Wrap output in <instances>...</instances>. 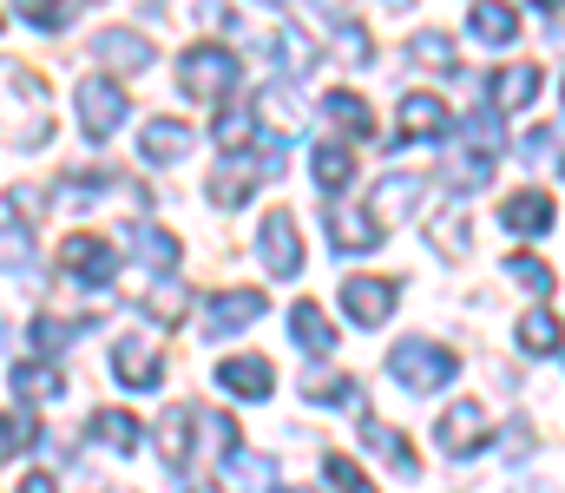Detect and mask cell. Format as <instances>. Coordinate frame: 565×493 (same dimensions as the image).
<instances>
[{"label":"cell","instance_id":"obj_35","mask_svg":"<svg viewBox=\"0 0 565 493\" xmlns=\"http://www.w3.org/2000/svg\"><path fill=\"white\" fill-rule=\"evenodd\" d=\"M73 342V323H60V317H33V329H26V349L33 355H60Z\"/></svg>","mask_w":565,"mask_h":493},{"label":"cell","instance_id":"obj_32","mask_svg":"<svg viewBox=\"0 0 565 493\" xmlns=\"http://www.w3.org/2000/svg\"><path fill=\"white\" fill-rule=\"evenodd\" d=\"M520 349H526V355H553V349H559V323H553L546 310H526V317H520Z\"/></svg>","mask_w":565,"mask_h":493},{"label":"cell","instance_id":"obj_27","mask_svg":"<svg viewBox=\"0 0 565 493\" xmlns=\"http://www.w3.org/2000/svg\"><path fill=\"white\" fill-rule=\"evenodd\" d=\"M289 335H296L309 355L335 349V329H329V317H322V303H296V310H289Z\"/></svg>","mask_w":565,"mask_h":493},{"label":"cell","instance_id":"obj_34","mask_svg":"<svg viewBox=\"0 0 565 493\" xmlns=\"http://www.w3.org/2000/svg\"><path fill=\"white\" fill-rule=\"evenodd\" d=\"M507 277L526 297H553V264H540V257H507Z\"/></svg>","mask_w":565,"mask_h":493},{"label":"cell","instance_id":"obj_30","mask_svg":"<svg viewBox=\"0 0 565 493\" xmlns=\"http://www.w3.org/2000/svg\"><path fill=\"white\" fill-rule=\"evenodd\" d=\"M322 112H329V119H342V132H355V139H369V132H375V112H369V99H355V93H329V99H322Z\"/></svg>","mask_w":565,"mask_h":493},{"label":"cell","instance_id":"obj_17","mask_svg":"<svg viewBox=\"0 0 565 493\" xmlns=\"http://www.w3.org/2000/svg\"><path fill=\"white\" fill-rule=\"evenodd\" d=\"M217 382H224L237 401H264L277 375H270V362H264V355H231V362L217 368Z\"/></svg>","mask_w":565,"mask_h":493},{"label":"cell","instance_id":"obj_48","mask_svg":"<svg viewBox=\"0 0 565 493\" xmlns=\"http://www.w3.org/2000/svg\"><path fill=\"white\" fill-rule=\"evenodd\" d=\"M540 7H559V0H540Z\"/></svg>","mask_w":565,"mask_h":493},{"label":"cell","instance_id":"obj_43","mask_svg":"<svg viewBox=\"0 0 565 493\" xmlns=\"http://www.w3.org/2000/svg\"><path fill=\"white\" fill-rule=\"evenodd\" d=\"M198 20H204V26H237V7H231V0H204Z\"/></svg>","mask_w":565,"mask_h":493},{"label":"cell","instance_id":"obj_26","mask_svg":"<svg viewBox=\"0 0 565 493\" xmlns=\"http://www.w3.org/2000/svg\"><path fill=\"white\" fill-rule=\"evenodd\" d=\"M191 428H198V415H191V408H171V415L158 421V454H164L171 468H184V461H191Z\"/></svg>","mask_w":565,"mask_h":493},{"label":"cell","instance_id":"obj_19","mask_svg":"<svg viewBox=\"0 0 565 493\" xmlns=\"http://www.w3.org/2000/svg\"><path fill=\"white\" fill-rule=\"evenodd\" d=\"M139 152L151 164H178L191 152V126H178V119H145L139 126Z\"/></svg>","mask_w":565,"mask_h":493},{"label":"cell","instance_id":"obj_38","mask_svg":"<svg viewBox=\"0 0 565 493\" xmlns=\"http://www.w3.org/2000/svg\"><path fill=\"white\" fill-rule=\"evenodd\" d=\"M184 303H191V297H184V290H178V283H158V290H151V297H145V310H151V317H158V323H178V317H184Z\"/></svg>","mask_w":565,"mask_h":493},{"label":"cell","instance_id":"obj_37","mask_svg":"<svg viewBox=\"0 0 565 493\" xmlns=\"http://www.w3.org/2000/svg\"><path fill=\"white\" fill-rule=\"evenodd\" d=\"M322 481H329V487H342V493H375V487H369V474H362L349 454H322Z\"/></svg>","mask_w":565,"mask_h":493},{"label":"cell","instance_id":"obj_23","mask_svg":"<svg viewBox=\"0 0 565 493\" xmlns=\"http://www.w3.org/2000/svg\"><path fill=\"white\" fill-rule=\"evenodd\" d=\"M86 435H93L99 448H113V454H132V448L145 441V428L126 415V408H99V415L86 421Z\"/></svg>","mask_w":565,"mask_h":493},{"label":"cell","instance_id":"obj_40","mask_svg":"<svg viewBox=\"0 0 565 493\" xmlns=\"http://www.w3.org/2000/svg\"><path fill=\"white\" fill-rule=\"evenodd\" d=\"M335 40H342V53L362 66L369 60V33H362V20H349V13H335Z\"/></svg>","mask_w":565,"mask_h":493},{"label":"cell","instance_id":"obj_29","mask_svg":"<svg viewBox=\"0 0 565 493\" xmlns=\"http://www.w3.org/2000/svg\"><path fill=\"white\" fill-rule=\"evenodd\" d=\"M224 468H231V481H237V493H264L270 481H277V461L270 454H224Z\"/></svg>","mask_w":565,"mask_h":493},{"label":"cell","instance_id":"obj_10","mask_svg":"<svg viewBox=\"0 0 565 493\" xmlns=\"http://www.w3.org/2000/svg\"><path fill=\"white\" fill-rule=\"evenodd\" d=\"M553 197L546 191H513L507 204H500V231H513V237H546L553 231Z\"/></svg>","mask_w":565,"mask_h":493},{"label":"cell","instance_id":"obj_3","mask_svg":"<svg viewBox=\"0 0 565 493\" xmlns=\"http://www.w3.org/2000/svg\"><path fill=\"white\" fill-rule=\"evenodd\" d=\"M231 86H237V60H231V46H191L184 60H178V93L184 99H231Z\"/></svg>","mask_w":565,"mask_h":493},{"label":"cell","instance_id":"obj_12","mask_svg":"<svg viewBox=\"0 0 565 493\" xmlns=\"http://www.w3.org/2000/svg\"><path fill=\"white\" fill-rule=\"evenodd\" d=\"M395 126H402V139H447V132H454L440 93H408L402 112H395Z\"/></svg>","mask_w":565,"mask_h":493},{"label":"cell","instance_id":"obj_25","mask_svg":"<svg viewBox=\"0 0 565 493\" xmlns=\"http://www.w3.org/2000/svg\"><path fill=\"white\" fill-rule=\"evenodd\" d=\"M302 395L322 401V408H362L355 375H329V368H309V375H302Z\"/></svg>","mask_w":565,"mask_h":493},{"label":"cell","instance_id":"obj_7","mask_svg":"<svg viewBox=\"0 0 565 493\" xmlns=\"http://www.w3.org/2000/svg\"><path fill=\"white\" fill-rule=\"evenodd\" d=\"M257 250H264V270H270V277H296V270H302V237H296V217H289V211H270V217H264Z\"/></svg>","mask_w":565,"mask_h":493},{"label":"cell","instance_id":"obj_22","mask_svg":"<svg viewBox=\"0 0 565 493\" xmlns=\"http://www.w3.org/2000/svg\"><path fill=\"white\" fill-rule=\"evenodd\" d=\"M362 441H369V454H382V461H388V468H395L402 481H415V468H422V461L408 454V441H402V435H395L388 421H375V415H362Z\"/></svg>","mask_w":565,"mask_h":493},{"label":"cell","instance_id":"obj_45","mask_svg":"<svg viewBox=\"0 0 565 493\" xmlns=\"http://www.w3.org/2000/svg\"><path fill=\"white\" fill-rule=\"evenodd\" d=\"M20 493H60V487H53V474H26V481H20Z\"/></svg>","mask_w":565,"mask_h":493},{"label":"cell","instance_id":"obj_18","mask_svg":"<svg viewBox=\"0 0 565 493\" xmlns=\"http://www.w3.org/2000/svg\"><path fill=\"white\" fill-rule=\"evenodd\" d=\"M126 250L139 257L145 270H158V277L178 270V237H164L158 224H126Z\"/></svg>","mask_w":565,"mask_h":493},{"label":"cell","instance_id":"obj_2","mask_svg":"<svg viewBox=\"0 0 565 493\" xmlns=\"http://www.w3.org/2000/svg\"><path fill=\"white\" fill-rule=\"evenodd\" d=\"M454 349H440V342H427V335H402L395 349H388V375L408 388V395H427V388H447L454 382Z\"/></svg>","mask_w":565,"mask_h":493},{"label":"cell","instance_id":"obj_33","mask_svg":"<svg viewBox=\"0 0 565 493\" xmlns=\"http://www.w3.org/2000/svg\"><path fill=\"white\" fill-rule=\"evenodd\" d=\"M408 53H415L422 66H440V73H460V53H454V40H447V33H415V40H408Z\"/></svg>","mask_w":565,"mask_h":493},{"label":"cell","instance_id":"obj_28","mask_svg":"<svg viewBox=\"0 0 565 493\" xmlns=\"http://www.w3.org/2000/svg\"><path fill=\"white\" fill-rule=\"evenodd\" d=\"M60 395V368L46 362H13V401H53Z\"/></svg>","mask_w":565,"mask_h":493},{"label":"cell","instance_id":"obj_16","mask_svg":"<svg viewBox=\"0 0 565 493\" xmlns=\"http://www.w3.org/2000/svg\"><path fill=\"white\" fill-rule=\"evenodd\" d=\"M467 33H473V40H487V46H513V40H520V13H513L507 0H473Z\"/></svg>","mask_w":565,"mask_h":493},{"label":"cell","instance_id":"obj_4","mask_svg":"<svg viewBox=\"0 0 565 493\" xmlns=\"http://www.w3.org/2000/svg\"><path fill=\"white\" fill-rule=\"evenodd\" d=\"M73 106H79V126H86V139H113V132L126 126V112H132V99H126V86H119V79H106V73H93V79H79V93H73Z\"/></svg>","mask_w":565,"mask_h":493},{"label":"cell","instance_id":"obj_46","mask_svg":"<svg viewBox=\"0 0 565 493\" xmlns=\"http://www.w3.org/2000/svg\"><path fill=\"white\" fill-rule=\"evenodd\" d=\"M191 493H217V487H211V481H191Z\"/></svg>","mask_w":565,"mask_h":493},{"label":"cell","instance_id":"obj_24","mask_svg":"<svg viewBox=\"0 0 565 493\" xmlns=\"http://www.w3.org/2000/svg\"><path fill=\"white\" fill-rule=\"evenodd\" d=\"M309 164H316V184L335 197V191H349V178H355V152L349 146H335V139H322L316 152H309Z\"/></svg>","mask_w":565,"mask_h":493},{"label":"cell","instance_id":"obj_36","mask_svg":"<svg viewBox=\"0 0 565 493\" xmlns=\"http://www.w3.org/2000/svg\"><path fill=\"white\" fill-rule=\"evenodd\" d=\"M422 191H427L422 171H395V184H382V211H388V217H402V211H408Z\"/></svg>","mask_w":565,"mask_h":493},{"label":"cell","instance_id":"obj_41","mask_svg":"<svg viewBox=\"0 0 565 493\" xmlns=\"http://www.w3.org/2000/svg\"><path fill=\"white\" fill-rule=\"evenodd\" d=\"M217 146H224V152H244V146H250V119H244V112H224V119H217Z\"/></svg>","mask_w":565,"mask_h":493},{"label":"cell","instance_id":"obj_31","mask_svg":"<svg viewBox=\"0 0 565 493\" xmlns=\"http://www.w3.org/2000/svg\"><path fill=\"white\" fill-rule=\"evenodd\" d=\"M33 441H40V421H33L26 401H13V415H0V454H20V448H33Z\"/></svg>","mask_w":565,"mask_h":493},{"label":"cell","instance_id":"obj_13","mask_svg":"<svg viewBox=\"0 0 565 493\" xmlns=\"http://www.w3.org/2000/svg\"><path fill=\"white\" fill-rule=\"evenodd\" d=\"M264 317V290H217L211 303H204V323H211V335H231V329L257 323Z\"/></svg>","mask_w":565,"mask_h":493},{"label":"cell","instance_id":"obj_9","mask_svg":"<svg viewBox=\"0 0 565 493\" xmlns=\"http://www.w3.org/2000/svg\"><path fill=\"white\" fill-rule=\"evenodd\" d=\"M113 375H119L126 388H158V375H164L158 342H151V335H126V342L113 349Z\"/></svg>","mask_w":565,"mask_h":493},{"label":"cell","instance_id":"obj_21","mask_svg":"<svg viewBox=\"0 0 565 493\" xmlns=\"http://www.w3.org/2000/svg\"><path fill=\"white\" fill-rule=\"evenodd\" d=\"M93 53H99L106 66H119V73H145V66H151V40H145V33H126V26L99 33V40H93Z\"/></svg>","mask_w":565,"mask_h":493},{"label":"cell","instance_id":"obj_14","mask_svg":"<svg viewBox=\"0 0 565 493\" xmlns=\"http://www.w3.org/2000/svg\"><path fill=\"white\" fill-rule=\"evenodd\" d=\"M540 99V66H500L487 86V112H520Z\"/></svg>","mask_w":565,"mask_h":493},{"label":"cell","instance_id":"obj_6","mask_svg":"<svg viewBox=\"0 0 565 493\" xmlns=\"http://www.w3.org/2000/svg\"><path fill=\"white\" fill-rule=\"evenodd\" d=\"M395 303H402V290L388 277H349L342 283V310H349V323H362V329H382L395 317Z\"/></svg>","mask_w":565,"mask_h":493},{"label":"cell","instance_id":"obj_5","mask_svg":"<svg viewBox=\"0 0 565 493\" xmlns=\"http://www.w3.org/2000/svg\"><path fill=\"white\" fill-rule=\"evenodd\" d=\"M60 270H66L73 283H113V277H119V244H113V237H93V231H73V237L60 244Z\"/></svg>","mask_w":565,"mask_h":493},{"label":"cell","instance_id":"obj_39","mask_svg":"<svg viewBox=\"0 0 565 493\" xmlns=\"http://www.w3.org/2000/svg\"><path fill=\"white\" fill-rule=\"evenodd\" d=\"M26 264H33V237L0 224V270H26Z\"/></svg>","mask_w":565,"mask_h":493},{"label":"cell","instance_id":"obj_47","mask_svg":"<svg viewBox=\"0 0 565 493\" xmlns=\"http://www.w3.org/2000/svg\"><path fill=\"white\" fill-rule=\"evenodd\" d=\"M388 7H415V0H388Z\"/></svg>","mask_w":565,"mask_h":493},{"label":"cell","instance_id":"obj_11","mask_svg":"<svg viewBox=\"0 0 565 493\" xmlns=\"http://www.w3.org/2000/svg\"><path fill=\"white\" fill-rule=\"evenodd\" d=\"M329 244L335 250H349V257H362V250H375L382 244V224H375V211H362V204H329Z\"/></svg>","mask_w":565,"mask_h":493},{"label":"cell","instance_id":"obj_1","mask_svg":"<svg viewBox=\"0 0 565 493\" xmlns=\"http://www.w3.org/2000/svg\"><path fill=\"white\" fill-rule=\"evenodd\" d=\"M500 112H473L460 132H447L454 146H447V184L454 191H473V184H487L493 178V159H500V126H493Z\"/></svg>","mask_w":565,"mask_h":493},{"label":"cell","instance_id":"obj_8","mask_svg":"<svg viewBox=\"0 0 565 493\" xmlns=\"http://www.w3.org/2000/svg\"><path fill=\"white\" fill-rule=\"evenodd\" d=\"M440 448H447L454 461H473V454L487 448V408H480V401H454V408L440 415Z\"/></svg>","mask_w":565,"mask_h":493},{"label":"cell","instance_id":"obj_20","mask_svg":"<svg viewBox=\"0 0 565 493\" xmlns=\"http://www.w3.org/2000/svg\"><path fill=\"white\" fill-rule=\"evenodd\" d=\"M257 119H264L270 146H289V139L302 132V106H296L282 86H264V93H257Z\"/></svg>","mask_w":565,"mask_h":493},{"label":"cell","instance_id":"obj_44","mask_svg":"<svg viewBox=\"0 0 565 493\" xmlns=\"http://www.w3.org/2000/svg\"><path fill=\"white\" fill-rule=\"evenodd\" d=\"M526 448H533V428H526V421H513V428H507V454H526Z\"/></svg>","mask_w":565,"mask_h":493},{"label":"cell","instance_id":"obj_42","mask_svg":"<svg viewBox=\"0 0 565 493\" xmlns=\"http://www.w3.org/2000/svg\"><path fill=\"white\" fill-rule=\"evenodd\" d=\"M13 7H20L33 26H66V7H60V0H13Z\"/></svg>","mask_w":565,"mask_h":493},{"label":"cell","instance_id":"obj_15","mask_svg":"<svg viewBox=\"0 0 565 493\" xmlns=\"http://www.w3.org/2000/svg\"><path fill=\"white\" fill-rule=\"evenodd\" d=\"M264 178H270V164H264V159H257V164H250V159L224 164V171L211 178V204H224V211H237V204H250V191H257Z\"/></svg>","mask_w":565,"mask_h":493}]
</instances>
